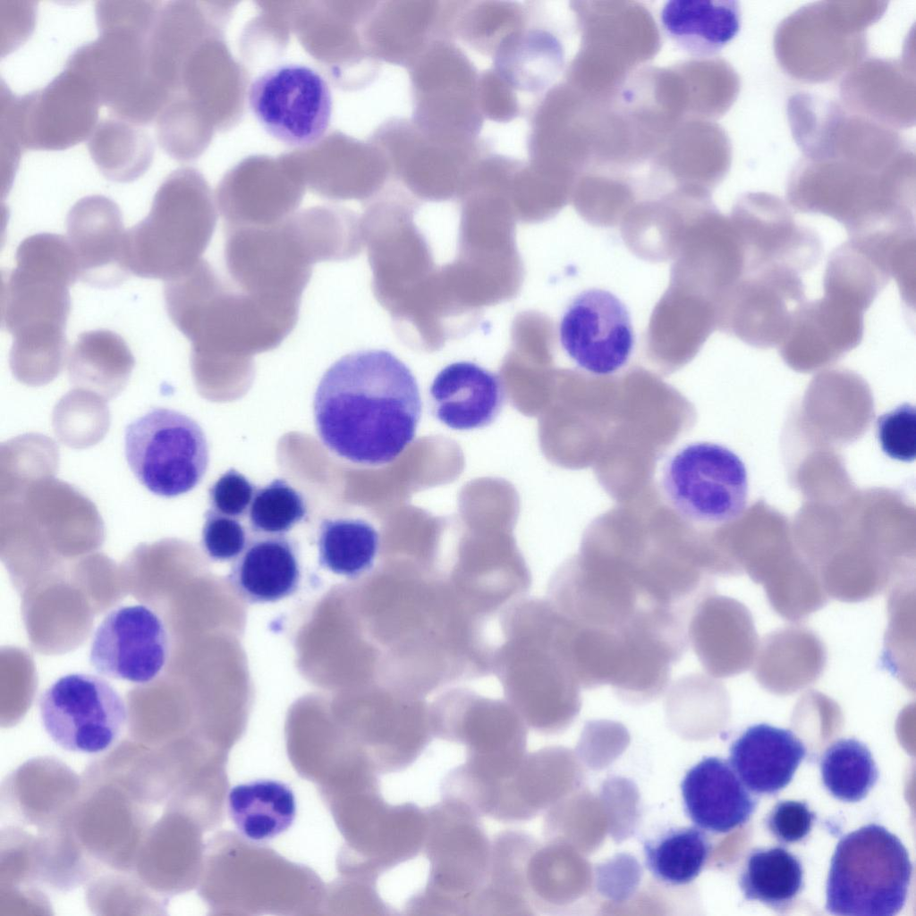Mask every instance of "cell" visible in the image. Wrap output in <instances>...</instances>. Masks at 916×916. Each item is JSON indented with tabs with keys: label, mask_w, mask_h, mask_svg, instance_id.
Wrapping results in <instances>:
<instances>
[{
	"label": "cell",
	"mask_w": 916,
	"mask_h": 916,
	"mask_svg": "<svg viewBox=\"0 0 916 916\" xmlns=\"http://www.w3.org/2000/svg\"><path fill=\"white\" fill-rule=\"evenodd\" d=\"M411 369L386 350L346 354L323 374L313 413L323 445L364 466L391 463L413 441L421 416Z\"/></svg>",
	"instance_id": "cell-1"
},
{
	"label": "cell",
	"mask_w": 916,
	"mask_h": 916,
	"mask_svg": "<svg viewBox=\"0 0 916 916\" xmlns=\"http://www.w3.org/2000/svg\"><path fill=\"white\" fill-rule=\"evenodd\" d=\"M15 261L2 284L1 319L13 336L11 363L24 377H46L56 372L65 353L69 287L80 278L77 259L67 238L38 233L19 245Z\"/></svg>",
	"instance_id": "cell-2"
},
{
	"label": "cell",
	"mask_w": 916,
	"mask_h": 916,
	"mask_svg": "<svg viewBox=\"0 0 916 916\" xmlns=\"http://www.w3.org/2000/svg\"><path fill=\"white\" fill-rule=\"evenodd\" d=\"M166 310L191 343L197 368L276 348L295 327L300 308L267 301L229 285L204 259L165 281Z\"/></svg>",
	"instance_id": "cell-3"
},
{
	"label": "cell",
	"mask_w": 916,
	"mask_h": 916,
	"mask_svg": "<svg viewBox=\"0 0 916 916\" xmlns=\"http://www.w3.org/2000/svg\"><path fill=\"white\" fill-rule=\"evenodd\" d=\"M216 216L208 192L188 170L170 174L148 215L126 233L125 264L140 277L171 280L202 259Z\"/></svg>",
	"instance_id": "cell-4"
},
{
	"label": "cell",
	"mask_w": 916,
	"mask_h": 916,
	"mask_svg": "<svg viewBox=\"0 0 916 916\" xmlns=\"http://www.w3.org/2000/svg\"><path fill=\"white\" fill-rule=\"evenodd\" d=\"M428 829L423 853L428 863L425 886L405 902V915H467L485 885L491 839L480 816L454 798L427 808Z\"/></svg>",
	"instance_id": "cell-5"
},
{
	"label": "cell",
	"mask_w": 916,
	"mask_h": 916,
	"mask_svg": "<svg viewBox=\"0 0 916 916\" xmlns=\"http://www.w3.org/2000/svg\"><path fill=\"white\" fill-rule=\"evenodd\" d=\"M912 864L901 840L885 827L863 826L843 836L833 853L826 909L843 916H893L904 906Z\"/></svg>",
	"instance_id": "cell-6"
},
{
	"label": "cell",
	"mask_w": 916,
	"mask_h": 916,
	"mask_svg": "<svg viewBox=\"0 0 916 916\" xmlns=\"http://www.w3.org/2000/svg\"><path fill=\"white\" fill-rule=\"evenodd\" d=\"M98 37L76 49L65 68L80 75L112 117L140 126L156 120L174 93L150 75V29L98 25Z\"/></svg>",
	"instance_id": "cell-7"
},
{
	"label": "cell",
	"mask_w": 916,
	"mask_h": 916,
	"mask_svg": "<svg viewBox=\"0 0 916 916\" xmlns=\"http://www.w3.org/2000/svg\"><path fill=\"white\" fill-rule=\"evenodd\" d=\"M413 123L429 137L451 143L480 141L479 72L455 40L432 41L407 67Z\"/></svg>",
	"instance_id": "cell-8"
},
{
	"label": "cell",
	"mask_w": 916,
	"mask_h": 916,
	"mask_svg": "<svg viewBox=\"0 0 916 916\" xmlns=\"http://www.w3.org/2000/svg\"><path fill=\"white\" fill-rule=\"evenodd\" d=\"M225 229V262L234 286L264 301L300 307L319 260L295 215L275 225Z\"/></svg>",
	"instance_id": "cell-9"
},
{
	"label": "cell",
	"mask_w": 916,
	"mask_h": 916,
	"mask_svg": "<svg viewBox=\"0 0 916 916\" xmlns=\"http://www.w3.org/2000/svg\"><path fill=\"white\" fill-rule=\"evenodd\" d=\"M660 484L672 509L695 525L732 522L747 506L745 463L718 443L697 441L680 447L664 464Z\"/></svg>",
	"instance_id": "cell-10"
},
{
	"label": "cell",
	"mask_w": 916,
	"mask_h": 916,
	"mask_svg": "<svg viewBox=\"0 0 916 916\" xmlns=\"http://www.w3.org/2000/svg\"><path fill=\"white\" fill-rule=\"evenodd\" d=\"M124 453L139 482L166 498L197 487L209 461L208 440L199 423L163 407L148 411L126 426Z\"/></svg>",
	"instance_id": "cell-11"
},
{
	"label": "cell",
	"mask_w": 916,
	"mask_h": 916,
	"mask_svg": "<svg viewBox=\"0 0 916 916\" xmlns=\"http://www.w3.org/2000/svg\"><path fill=\"white\" fill-rule=\"evenodd\" d=\"M100 105L88 82L64 68L47 86L21 97L2 84L0 121L23 149L62 150L89 138Z\"/></svg>",
	"instance_id": "cell-12"
},
{
	"label": "cell",
	"mask_w": 916,
	"mask_h": 916,
	"mask_svg": "<svg viewBox=\"0 0 916 916\" xmlns=\"http://www.w3.org/2000/svg\"><path fill=\"white\" fill-rule=\"evenodd\" d=\"M248 103L262 128L292 147L317 144L330 124L333 98L326 79L310 66L286 63L259 74Z\"/></svg>",
	"instance_id": "cell-13"
},
{
	"label": "cell",
	"mask_w": 916,
	"mask_h": 916,
	"mask_svg": "<svg viewBox=\"0 0 916 916\" xmlns=\"http://www.w3.org/2000/svg\"><path fill=\"white\" fill-rule=\"evenodd\" d=\"M39 713L55 744L89 754L109 749L127 720L117 691L105 679L81 673L64 675L49 686L40 698Z\"/></svg>",
	"instance_id": "cell-14"
},
{
	"label": "cell",
	"mask_w": 916,
	"mask_h": 916,
	"mask_svg": "<svg viewBox=\"0 0 916 916\" xmlns=\"http://www.w3.org/2000/svg\"><path fill=\"white\" fill-rule=\"evenodd\" d=\"M559 340L579 368L599 377L624 367L635 341L627 307L601 288L587 289L572 300L559 323Z\"/></svg>",
	"instance_id": "cell-15"
},
{
	"label": "cell",
	"mask_w": 916,
	"mask_h": 916,
	"mask_svg": "<svg viewBox=\"0 0 916 916\" xmlns=\"http://www.w3.org/2000/svg\"><path fill=\"white\" fill-rule=\"evenodd\" d=\"M734 221L743 257L742 274L776 266L802 274L820 259L818 233L797 224L786 204L774 195L745 194L734 208Z\"/></svg>",
	"instance_id": "cell-16"
},
{
	"label": "cell",
	"mask_w": 916,
	"mask_h": 916,
	"mask_svg": "<svg viewBox=\"0 0 916 916\" xmlns=\"http://www.w3.org/2000/svg\"><path fill=\"white\" fill-rule=\"evenodd\" d=\"M168 655L162 619L146 606H124L110 611L98 626L89 663L102 675L142 684L159 674Z\"/></svg>",
	"instance_id": "cell-17"
},
{
	"label": "cell",
	"mask_w": 916,
	"mask_h": 916,
	"mask_svg": "<svg viewBox=\"0 0 916 916\" xmlns=\"http://www.w3.org/2000/svg\"><path fill=\"white\" fill-rule=\"evenodd\" d=\"M801 274L772 267L742 274L732 284L727 300V327L748 345H779L794 309L805 301Z\"/></svg>",
	"instance_id": "cell-18"
},
{
	"label": "cell",
	"mask_w": 916,
	"mask_h": 916,
	"mask_svg": "<svg viewBox=\"0 0 916 916\" xmlns=\"http://www.w3.org/2000/svg\"><path fill=\"white\" fill-rule=\"evenodd\" d=\"M378 137L389 170L420 189L452 188L468 181L488 149L481 141L457 144L433 139L411 118L400 116L387 121Z\"/></svg>",
	"instance_id": "cell-19"
},
{
	"label": "cell",
	"mask_w": 916,
	"mask_h": 916,
	"mask_svg": "<svg viewBox=\"0 0 916 916\" xmlns=\"http://www.w3.org/2000/svg\"><path fill=\"white\" fill-rule=\"evenodd\" d=\"M66 225L81 281L107 288L127 279L131 274L125 264L127 232L115 202L102 195L84 197L70 209Z\"/></svg>",
	"instance_id": "cell-20"
},
{
	"label": "cell",
	"mask_w": 916,
	"mask_h": 916,
	"mask_svg": "<svg viewBox=\"0 0 916 916\" xmlns=\"http://www.w3.org/2000/svg\"><path fill=\"white\" fill-rule=\"evenodd\" d=\"M864 311L825 295L793 311L780 352L791 365L805 368L838 358L862 341Z\"/></svg>",
	"instance_id": "cell-21"
},
{
	"label": "cell",
	"mask_w": 916,
	"mask_h": 916,
	"mask_svg": "<svg viewBox=\"0 0 916 916\" xmlns=\"http://www.w3.org/2000/svg\"><path fill=\"white\" fill-rule=\"evenodd\" d=\"M681 793L692 823L716 834L745 824L757 806L730 763L718 757H705L691 767L682 780Z\"/></svg>",
	"instance_id": "cell-22"
},
{
	"label": "cell",
	"mask_w": 916,
	"mask_h": 916,
	"mask_svg": "<svg viewBox=\"0 0 916 916\" xmlns=\"http://www.w3.org/2000/svg\"><path fill=\"white\" fill-rule=\"evenodd\" d=\"M429 393L436 418L457 430L489 425L505 402L500 377L471 361H457L442 369Z\"/></svg>",
	"instance_id": "cell-23"
},
{
	"label": "cell",
	"mask_w": 916,
	"mask_h": 916,
	"mask_svg": "<svg viewBox=\"0 0 916 916\" xmlns=\"http://www.w3.org/2000/svg\"><path fill=\"white\" fill-rule=\"evenodd\" d=\"M460 1L397 0L385 3L377 43L387 62L407 68L434 40L454 39Z\"/></svg>",
	"instance_id": "cell-24"
},
{
	"label": "cell",
	"mask_w": 916,
	"mask_h": 916,
	"mask_svg": "<svg viewBox=\"0 0 916 916\" xmlns=\"http://www.w3.org/2000/svg\"><path fill=\"white\" fill-rule=\"evenodd\" d=\"M806 756L790 730L768 724L749 726L731 745L729 763L748 790L775 794L792 781Z\"/></svg>",
	"instance_id": "cell-25"
},
{
	"label": "cell",
	"mask_w": 916,
	"mask_h": 916,
	"mask_svg": "<svg viewBox=\"0 0 916 916\" xmlns=\"http://www.w3.org/2000/svg\"><path fill=\"white\" fill-rule=\"evenodd\" d=\"M228 580L250 603L276 602L291 596L301 580L296 544L284 534L251 539L233 564Z\"/></svg>",
	"instance_id": "cell-26"
},
{
	"label": "cell",
	"mask_w": 916,
	"mask_h": 916,
	"mask_svg": "<svg viewBox=\"0 0 916 916\" xmlns=\"http://www.w3.org/2000/svg\"><path fill=\"white\" fill-rule=\"evenodd\" d=\"M661 27L680 49L695 58L711 57L738 33L736 1L669 0L660 11Z\"/></svg>",
	"instance_id": "cell-27"
},
{
	"label": "cell",
	"mask_w": 916,
	"mask_h": 916,
	"mask_svg": "<svg viewBox=\"0 0 916 916\" xmlns=\"http://www.w3.org/2000/svg\"><path fill=\"white\" fill-rule=\"evenodd\" d=\"M530 842L515 829L498 832L491 839L487 881L472 898L468 915H519L527 909L526 870Z\"/></svg>",
	"instance_id": "cell-28"
},
{
	"label": "cell",
	"mask_w": 916,
	"mask_h": 916,
	"mask_svg": "<svg viewBox=\"0 0 916 916\" xmlns=\"http://www.w3.org/2000/svg\"><path fill=\"white\" fill-rule=\"evenodd\" d=\"M891 279L888 258L877 244L866 238H849L828 257L824 294L865 312Z\"/></svg>",
	"instance_id": "cell-29"
},
{
	"label": "cell",
	"mask_w": 916,
	"mask_h": 916,
	"mask_svg": "<svg viewBox=\"0 0 916 916\" xmlns=\"http://www.w3.org/2000/svg\"><path fill=\"white\" fill-rule=\"evenodd\" d=\"M228 810L241 834L252 841H264L279 835L293 825L296 801L286 784L256 780L231 789Z\"/></svg>",
	"instance_id": "cell-30"
},
{
	"label": "cell",
	"mask_w": 916,
	"mask_h": 916,
	"mask_svg": "<svg viewBox=\"0 0 916 916\" xmlns=\"http://www.w3.org/2000/svg\"><path fill=\"white\" fill-rule=\"evenodd\" d=\"M88 140L92 160L111 181L137 180L152 163L153 142L140 125L111 116L99 122Z\"/></svg>",
	"instance_id": "cell-31"
},
{
	"label": "cell",
	"mask_w": 916,
	"mask_h": 916,
	"mask_svg": "<svg viewBox=\"0 0 916 916\" xmlns=\"http://www.w3.org/2000/svg\"><path fill=\"white\" fill-rule=\"evenodd\" d=\"M557 50L549 33L528 26L496 53L491 66L518 94L538 93L552 79L559 56Z\"/></svg>",
	"instance_id": "cell-32"
},
{
	"label": "cell",
	"mask_w": 916,
	"mask_h": 916,
	"mask_svg": "<svg viewBox=\"0 0 916 916\" xmlns=\"http://www.w3.org/2000/svg\"><path fill=\"white\" fill-rule=\"evenodd\" d=\"M528 24L529 9L523 3L462 1L454 24V38L492 58Z\"/></svg>",
	"instance_id": "cell-33"
},
{
	"label": "cell",
	"mask_w": 916,
	"mask_h": 916,
	"mask_svg": "<svg viewBox=\"0 0 916 916\" xmlns=\"http://www.w3.org/2000/svg\"><path fill=\"white\" fill-rule=\"evenodd\" d=\"M318 548L322 567L355 578L373 566L379 535L369 522L360 518L325 519L319 526Z\"/></svg>",
	"instance_id": "cell-34"
},
{
	"label": "cell",
	"mask_w": 916,
	"mask_h": 916,
	"mask_svg": "<svg viewBox=\"0 0 916 916\" xmlns=\"http://www.w3.org/2000/svg\"><path fill=\"white\" fill-rule=\"evenodd\" d=\"M803 885L800 860L776 846L754 850L747 858L739 879L746 900L779 908L791 903Z\"/></svg>",
	"instance_id": "cell-35"
},
{
	"label": "cell",
	"mask_w": 916,
	"mask_h": 916,
	"mask_svg": "<svg viewBox=\"0 0 916 916\" xmlns=\"http://www.w3.org/2000/svg\"><path fill=\"white\" fill-rule=\"evenodd\" d=\"M646 866L659 881L683 886L703 869L711 850L704 832L696 827H673L644 844Z\"/></svg>",
	"instance_id": "cell-36"
},
{
	"label": "cell",
	"mask_w": 916,
	"mask_h": 916,
	"mask_svg": "<svg viewBox=\"0 0 916 916\" xmlns=\"http://www.w3.org/2000/svg\"><path fill=\"white\" fill-rule=\"evenodd\" d=\"M819 766L827 790L845 802L864 799L878 778L869 749L854 738L833 742L824 752Z\"/></svg>",
	"instance_id": "cell-37"
},
{
	"label": "cell",
	"mask_w": 916,
	"mask_h": 916,
	"mask_svg": "<svg viewBox=\"0 0 916 916\" xmlns=\"http://www.w3.org/2000/svg\"><path fill=\"white\" fill-rule=\"evenodd\" d=\"M133 366V357L124 340L110 330L81 334L71 353V369L81 377L120 380Z\"/></svg>",
	"instance_id": "cell-38"
},
{
	"label": "cell",
	"mask_w": 916,
	"mask_h": 916,
	"mask_svg": "<svg viewBox=\"0 0 916 916\" xmlns=\"http://www.w3.org/2000/svg\"><path fill=\"white\" fill-rule=\"evenodd\" d=\"M306 514L302 495L282 479L256 489L249 510L251 529L261 534H284Z\"/></svg>",
	"instance_id": "cell-39"
},
{
	"label": "cell",
	"mask_w": 916,
	"mask_h": 916,
	"mask_svg": "<svg viewBox=\"0 0 916 916\" xmlns=\"http://www.w3.org/2000/svg\"><path fill=\"white\" fill-rule=\"evenodd\" d=\"M877 437L885 454L893 460L911 462L916 457V411L903 403L879 416Z\"/></svg>",
	"instance_id": "cell-40"
},
{
	"label": "cell",
	"mask_w": 916,
	"mask_h": 916,
	"mask_svg": "<svg viewBox=\"0 0 916 916\" xmlns=\"http://www.w3.org/2000/svg\"><path fill=\"white\" fill-rule=\"evenodd\" d=\"M477 98L484 119L509 123L522 113L518 92L492 66L479 72Z\"/></svg>",
	"instance_id": "cell-41"
},
{
	"label": "cell",
	"mask_w": 916,
	"mask_h": 916,
	"mask_svg": "<svg viewBox=\"0 0 916 916\" xmlns=\"http://www.w3.org/2000/svg\"><path fill=\"white\" fill-rule=\"evenodd\" d=\"M204 519L201 543L207 555L220 562L236 558L247 544L245 529L238 519L212 508L206 511Z\"/></svg>",
	"instance_id": "cell-42"
},
{
	"label": "cell",
	"mask_w": 916,
	"mask_h": 916,
	"mask_svg": "<svg viewBox=\"0 0 916 916\" xmlns=\"http://www.w3.org/2000/svg\"><path fill=\"white\" fill-rule=\"evenodd\" d=\"M254 493L255 486L244 475L230 469L210 487V508L224 515L241 518L247 513Z\"/></svg>",
	"instance_id": "cell-43"
},
{
	"label": "cell",
	"mask_w": 916,
	"mask_h": 916,
	"mask_svg": "<svg viewBox=\"0 0 916 916\" xmlns=\"http://www.w3.org/2000/svg\"><path fill=\"white\" fill-rule=\"evenodd\" d=\"M815 813L808 804L799 801H782L769 812L767 825L780 842L789 844L802 840L810 832Z\"/></svg>",
	"instance_id": "cell-44"
},
{
	"label": "cell",
	"mask_w": 916,
	"mask_h": 916,
	"mask_svg": "<svg viewBox=\"0 0 916 916\" xmlns=\"http://www.w3.org/2000/svg\"><path fill=\"white\" fill-rule=\"evenodd\" d=\"M1 55L24 43L35 26L34 2L1 1Z\"/></svg>",
	"instance_id": "cell-45"
}]
</instances>
